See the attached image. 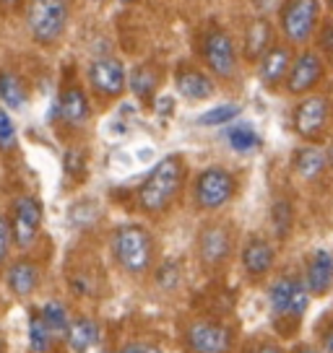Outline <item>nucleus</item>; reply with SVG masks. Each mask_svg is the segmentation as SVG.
<instances>
[{
	"mask_svg": "<svg viewBox=\"0 0 333 353\" xmlns=\"http://www.w3.org/2000/svg\"><path fill=\"white\" fill-rule=\"evenodd\" d=\"M66 169L70 172V174H73V172H81V169H84V154H81V151H68Z\"/></svg>",
	"mask_w": 333,
	"mask_h": 353,
	"instance_id": "nucleus-33",
	"label": "nucleus"
},
{
	"mask_svg": "<svg viewBox=\"0 0 333 353\" xmlns=\"http://www.w3.org/2000/svg\"><path fill=\"white\" fill-rule=\"evenodd\" d=\"M268 304L276 320H300L310 304V288L307 281L300 276H281L271 283Z\"/></svg>",
	"mask_w": 333,
	"mask_h": 353,
	"instance_id": "nucleus-3",
	"label": "nucleus"
},
{
	"mask_svg": "<svg viewBox=\"0 0 333 353\" xmlns=\"http://www.w3.org/2000/svg\"><path fill=\"white\" fill-rule=\"evenodd\" d=\"M122 3H133V0H122Z\"/></svg>",
	"mask_w": 333,
	"mask_h": 353,
	"instance_id": "nucleus-42",
	"label": "nucleus"
},
{
	"mask_svg": "<svg viewBox=\"0 0 333 353\" xmlns=\"http://www.w3.org/2000/svg\"><path fill=\"white\" fill-rule=\"evenodd\" d=\"M11 223H8V219L6 216H0V265L8 260V252H11Z\"/></svg>",
	"mask_w": 333,
	"mask_h": 353,
	"instance_id": "nucleus-31",
	"label": "nucleus"
},
{
	"mask_svg": "<svg viewBox=\"0 0 333 353\" xmlns=\"http://www.w3.org/2000/svg\"><path fill=\"white\" fill-rule=\"evenodd\" d=\"M203 57H206V65H209L213 76L229 78L237 70V47H234L232 37L224 29H213V32L206 34Z\"/></svg>",
	"mask_w": 333,
	"mask_h": 353,
	"instance_id": "nucleus-9",
	"label": "nucleus"
},
{
	"mask_svg": "<svg viewBox=\"0 0 333 353\" xmlns=\"http://www.w3.org/2000/svg\"><path fill=\"white\" fill-rule=\"evenodd\" d=\"M271 39H274L271 23L263 21V19H258V21L247 29V37H245V52H247V57L258 60V57L271 47Z\"/></svg>",
	"mask_w": 333,
	"mask_h": 353,
	"instance_id": "nucleus-22",
	"label": "nucleus"
},
{
	"mask_svg": "<svg viewBox=\"0 0 333 353\" xmlns=\"http://www.w3.org/2000/svg\"><path fill=\"white\" fill-rule=\"evenodd\" d=\"M66 341H68V348L73 353H89L97 341H99V325L89 317H78L68 325L66 330Z\"/></svg>",
	"mask_w": 333,
	"mask_h": 353,
	"instance_id": "nucleus-19",
	"label": "nucleus"
},
{
	"mask_svg": "<svg viewBox=\"0 0 333 353\" xmlns=\"http://www.w3.org/2000/svg\"><path fill=\"white\" fill-rule=\"evenodd\" d=\"M185 345L190 353H227L232 348V332L216 320H196L185 330Z\"/></svg>",
	"mask_w": 333,
	"mask_h": 353,
	"instance_id": "nucleus-6",
	"label": "nucleus"
},
{
	"mask_svg": "<svg viewBox=\"0 0 333 353\" xmlns=\"http://www.w3.org/2000/svg\"><path fill=\"white\" fill-rule=\"evenodd\" d=\"M305 281L312 296H325L333 286V254L328 250H315L305 265Z\"/></svg>",
	"mask_w": 333,
	"mask_h": 353,
	"instance_id": "nucleus-15",
	"label": "nucleus"
},
{
	"mask_svg": "<svg viewBox=\"0 0 333 353\" xmlns=\"http://www.w3.org/2000/svg\"><path fill=\"white\" fill-rule=\"evenodd\" d=\"M258 353H284V351H281L278 345H274V343H266V345L258 348Z\"/></svg>",
	"mask_w": 333,
	"mask_h": 353,
	"instance_id": "nucleus-37",
	"label": "nucleus"
},
{
	"mask_svg": "<svg viewBox=\"0 0 333 353\" xmlns=\"http://www.w3.org/2000/svg\"><path fill=\"white\" fill-rule=\"evenodd\" d=\"M39 226H42V205H39V200L32 198V195H23V198L16 200L13 203L11 234L19 250H29L37 242Z\"/></svg>",
	"mask_w": 333,
	"mask_h": 353,
	"instance_id": "nucleus-8",
	"label": "nucleus"
},
{
	"mask_svg": "<svg viewBox=\"0 0 333 353\" xmlns=\"http://www.w3.org/2000/svg\"><path fill=\"white\" fill-rule=\"evenodd\" d=\"M21 3L23 0H0V8H3V11H16Z\"/></svg>",
	"mask_w": 333,
	"mask_h": 353,
	"instance_id": "nucleus-35",
	"label": "nucleus"
},
{
	"mask_svg": "<svg viewBox=\"0 0 333 353\" xmlns=\"http://www.w3.org/2000/svg\"><path fill=\"white\" fill-rule=\"evenodd\" d=\"M144 353H162L156 345H144Z\"/></svg>",
	"mask_w": 333,
	"mask_h": 353,
	"instance_id": "nucleus-39",
	"label": "nucleus"
},
{
	"mask_svg": "<svg viewBox=\"0 0 333 353\" xmlns=\"http://www.w3.org/2000/svg\"><path fill=\"white\" fill-rule=\"evenodd\" d=\"M57 112H60V117H63L68 125H84L91 114L89 99H86V94L78 86H70L63 91L60 104H57Z\"/></svg>",
	"mask_w": 333,
	"mask_h": 353,
	"instance_id": "nucleus-20",
	"label": "nucleus"
},
{
	"mask_svg": "<svg viewBox=\"0 0 333 353\" xmlns=\"http://www.w3.org/2000/svg\"><path fill=\"white\" fill-rule=\"evenodd\" d=\"M175 83H178L180 94L182 97H188V99H209L213 94V83L211 78L206 76L203 70L193 65H180V70L175 73Z\"/></svg>",
	"mask_w": 333,
	"mask_h": 353,
	"instance_id": "nucleus-18",
	"label": "nucleus"
},
{
	"mask_svg": "<svg viewBox=\"0 0 333 353\" xmlns=\"http://www.w3.org/2000/svg\"><path fill=\"white\" fill-rule=\"evenodd\" d=\"M328 3H331V8H333V0H328Z\"/></svg>",
	"mask_w": 333,
	"mask_h": 353,
	"instance_id": "nucleus-43",
	"label": "nucleus"
},
{
	"mask_svg": "<svg viewBox=\"0 0 333 353\" xmlns=\"http://www.w3.org/2000/svg\"><path fill=\"white\" fill-rule=\"evenodd\" d=\"M325 156H328V164L333 166V143H331V148H328V154H325Z\"/></svg>",
	"mask_w": 333,
	"mask_h": 353,
	"instance_id": "nucleus-40",
	"label": "nucleus"
},
{
	"mask_svg": "<svg viewBox=\"0 0 333 353\" xmlns=\"http://www.w3.org/2000/svg\"><path fill=\"white\" fill-rule=\"evenodd\" d=\"M89 81L102 97H120L125 91V68L115 57H99L91 63Z\"/></svg>",
	"mask_w": 333,
	"mask_h": 353,
	"instance_id": "nucleus-12",
	"label": "nucleus"
},
{
	"mask_svg": "<svg viewBox=\"0 0 333 353\" xmlns=\"http://www.w3.org/2000/svg\"><path fill=\"white\" fill-rule=\"evenodd\" d=\"M112 252L125 273L144 276L154 265V239L138 223H125L112 236Z\"/></svg>",
	"mask_w": 333,
	"mask_h": 353,
	"instance_id": "nucleus-2",
	"label": "nucleus"
},
{
	"mask_svg": "<svg viewBox=\"0 0 333 353\" xmlns=\"http://www.w3.org/2000/svg\"><path fill=\"white\" fill-rule=\"evenodd\" d=\"M289 68H292V50L284 44H271L266 52L258 57V78L271 88L287 81Z\"/></svg>",
	"mask_w": 333,
	"mask_h": 353,
	"instance_id": "nucleus-14",
	"label": "nucleus"
},
{
	"mask_svg": "<svg viewBox=\"0 0 333 353\" xmlns=\"http://www.w3.org/2000/svg\"><path fill=\"white\" fill-rule=\"evenodd\" d=\"M328 117H331V101L325 97H307L294 110V130L300 132L302 138L315 141L325 130Z\"/></svg>",
	"mask_w": 333,
	"mask_h": 353,
	"instance_id": "nucleus-11",
	"label": "nucleus"
},
{
	"mask_svg": "<svg viewBox=\"0 0 333 353\" xmlns=\"http://www.w3.org/2000/svg\"><path fill=\"white\" fill-rule=\"evenodd\" d=\"M297 353H318V351H315V348H310V345H300V348H297Z\"/></svg>",
	"mask_w": 333,
	"mask_h": 353,
	"instance_id": "nucleus-38",
	"label": "nucleus"
},
{
	"mask_svg": "<svg viewBox=\"0 0 333 353\" xmlns=\"http://www.w3.org/2000/svg\"><path fill=\"white\" fill-rule=\"evenodd\" d=\"M154 88H156V73L154 68L149 65H138L131 73V91H133L138 99H151L154 97Z\"/></svg>",
	"mask_w": 333,
	"mask_h": 353,
	"instance_id": "nucleus-26",
	"label": "nucleus"
},
{
	"mask_svg": "<svg viewBox=\"0 0 333 353\" xmlns=\"http://www.w3.org/2000/svg\"><path fill=\"white\" fill-rule=\"evenodd\" d=\"M13 145H16V128L8 112L0 110V151H11Z\"/></svg>",
	"mask_w": 333,
	"mask_h": 353,
	"instance_id": "nucleus-29",
	"label": "nucleus"
},
{
	"mask_svg": "<svg viewBox=\"0 0 333 353\" xmlns=\"http://www.w3.org/2000/svg\"><path fill=\"white\" fill-rule=\"evenodd\" d=\"M39 314H42V320L47 322V327L55 335H63L68 330V325H70L66 304H60V301H47L45 307L39 309Z\"/></svg>",
	"mask_w": 333,
	"mask_h": 353,
	"instance_id": "nucleus-27",
	"label": "nucleus"
},
{
	"mask_svg": "<svg viewBox=\"0 0 333 353\" xmlns=\"http://www.w3.org/2000/svg\"><path fill=\"white\" fill-rule=\"evenodd\" d=\"M68 23V0H32L29 32L37 42L53 44Z\"/></svg>",
	"mask_w": 333,
	"mask_h": 353,
	"instance_id": "nucleus-4",
	"label": "nucleus"
},
{
	"mask_svg": "<svg viewBox=\"0 0 333 353\" xmlns=\"http://www.w3.org/2000/svg\"><path fill=\"white\" fill-rule=\"evenodd\" d=\"M97 3H102V0H97Z\"/></svg>",
	"mask_w": 333,
	"mask_h": 353,
	"instance_id": "nucleus-44",
	"label": "nucleus"
},
{
	"mask_svg": "<svg viewBox=\"0 0 333 353\" xmlns=\"http://www.w3.org/2000/svg\"><path fill=\"white\" fill-rule=\"evenodd\" d=\"M274 223H276L278 236H287V232L292 229V208L287 203H278L274 208Z\"/></svg>",
	"mask_w": 333,
	"mask_h": 353,
	"instance_id": "nucleus-30",
	"label": "nucleus"
},
{
	"mask_svg": "<svg viewBox=\"0 0 333 353\" xmlns=\"http://www.w3.org/2000/svg\"><path fill=\"white\" fill-rule=\"evenodd\" d=\"M185 166L180 156H166L151 169V174L146 176V182L138 190V205L146 213H162L169 208V203L175 200L182 185Z\"/></svg>",
	"mask_w": 333,
	"mask_h": 353,
	"instance_id": "nucleus-1",
	"label": "nucleus"
},
{
	"mask_svg": "<svg viewBox=\"0 0 333 353\" xmlns=\"http://www.w3.org/2000/svg\"><path fill=\"white\" fill-rule=\"evenodd\" d=\"M0 353H3V335H0Z\"/></svg>",
	"mask_w": 333,
	"mask_h": 353,
	"instance_id": "nucleus-41",
	"label": "nucleus"
},
{
	"mask_svg": "<svg viewBox=\"0 0 333 353\" xmlns=\"http://www.w3.org/2000/svg\"><path fill=\"white\" fill-rule=\"evenodd\" d=\"M323 353H333V325L328 327L325 338H323Z\"/></svg>",
	"mask_w": 333,
	"mask_h": 353,
	"instance_id": "nucleus-34",
	"label": "nucleus"
},
{
	"mask_svg": "<svg viewBox=\"0 0 333 353\" xmlns=\"http://www.w3.org/2000/svg\"><path fill=\"white\" fill-rule=\"evenodd\" d=\"M55 332L47 327V322L42 320V314H29V345L34 353H47L50 351V343H53Z\"/></svg>",
	"mask_w": 333,
	"mask_h": 353,
	"instance_id": "nucleus-25",
	"label": "nucleus"
},
{
	"mask_svg": "<svg viewBox=\"0 0 333 353\" xmlns=\"http://www.w3.org/2000/svg\"><path fill=\"white\" fill-rule=\"evenodd\" d=\"M0 99L11 110H21L26 104V88L13 73H0Z\"/></svg>",
	"mask_w": 333,
	"mask_h": 353,
	"instance_id": "nucleus-24",
	"label": "nucleus"
},
{
	"mask_svg": "<svg viewBox=\"0 0 333 353\" xmlns=\"http://www.w3.org/2000/svg\"><path fill=\"white\" fill-rule=\"evenodd\" d=\"M240 114V104H219V107H213V110L203 112L198 117L200 125H229Z\"/></svg>",
	"mask_w": 333,
	"mask_h": 353,
	"instance_id": "nucleus-28",
	"label": "nucleus"
},
{
	"mask_svg": "<svg viewBox=\"0 0 333 353\" xmlns=\"http://www.w3.org/2000/svg\"><path fill=\"white\" fill-rule=\"evenodd\" d=\"M39 265L32 263V260H16V263L8 265V270H6V283L11 288L16 296H32L34 291L39 288Z\"/></svg>",
	"mask_w": 333,
	"mask_h": 353,
	"instance_id": "nucleus-17",
	"label": "nucleus"
},
{
	"mask_svg": "<svg viewBox=\"0 0 333 353\" xmlns=\"http://www.w3.org/2000/svg\"><path fill=\"white\" fill-rule=\"evenodd\" d=\"M227 143L232 145L237 154H250V151H256L258 145H260V138H258V132L253 125H232L229 130H227Z\"/></svg>",
	"mask_w": 333,
	"mask_h": 353,
	"instance_id": "nucleus-23",
	"label": "nucleus"
},
{
	"mask_svg": "<svg viewBox=\"0 0 333 353\" xmlns=\"http://www.w3.org/2000/svg\"><path fill=\"white\" fill-rule=\"evenodd\" d=\"M120 353H144V345H141V343H128Z\"/></svg>",
	"mask_w": 333,
	"mask_h": 353,
	"instance_id": "nucleus-36",
	"label": "nucleus"
},
{
	"mask_svg": "<svg viewBox=\"0 0 333 353\" xmlns=\"http://www.w3.org/2000/svg\"><path fill=\"white\" fill-rule=\"evenodd\" d=\"M323 78V60L318 52H302L292 68H289L287 76V91L292 94H305L312 91V86H318V81Z\"/></svg>",
	"mask_w": 333,
	"mask_h": 353,
	"instance_id": "nucleus-13",
	"label": "nucleus"
},
{
	"mask_svg": "<svg viewBox=\"0 0 333 353\" xmlns=\"http://www.w3.org/2000/svg\"><path fill=\"white\" fill-rule=\"evenodd\" d=\"M325 164H328V156L323 154L321 148H315V145H305L294 154V169L307 182L318 179L325 172Z\"/></svg>",
	"mask_w": 333,
	"mask_h": 353,
	"instance_id": "nucleus-21",
	"label": "nucleus"
},
{
	"mask_svg": "<svg viewBox=\"0 0 333 353\" xmlns=\"http://www.w3.org/2000/svg\"><path fill=\"white\" fill-rule=\"evenodd\" d=\"M234 195V176L222 166L203 169L196 179V205L200 210H219Z\"/></svg>",
	"mask_w": 333,
	"mask_h": 353,
	"instance_id": "nucleus-5",
	"label": "nucleus"
},
{
	"mask_svg": "<svg viewBox=\"0 0 333 353\" xmlns=\"http://www.w3.org/2000/svg\"><path fill=\"white\" fill-rule=\"evenodd\" d=\"M321 50L333 60V21H328L321 32Z\"/></svg>",
	"mask_w": 333,
	"mask_h": 353,
	"instance_id": "nucleus-32",
	"label": "nucleus"
},
{
	"mask_svg": "<svg viewBox=\"0 0 333 353\" xmlns=\"http://www.w3.org/2000/svg\"><path fill=\"white\" fill-rule=\"evenodd\" d=\"M274 260H276V252L271 242H266L263 236H253L247 239L242 247V268L247 276H266L268 270L274 268Z\"/></svg>",
	"mask_w": 333,
	"mask_h": 353,
	"instance_id": "nucleus-16",
	"label": "nucleus"
},
{
	"mask_svg": "<svg viewBox=\"0 0 333 353\" xmlns=\"http://www.w3.org/2000/svg\"><path fill=\"white\" fill-rule=\"evenodd\" d=\"M318 21V0H287L281 8V32L289 42H307Z\"/></svg>",
	"mask_w": 333,
	"mask_h": 353,
	"instance_id": "nucleus-7",
	"label": "nucleus"
},
{
	"mask_svg": "<svg viewBox=\"0 0 333 353\" xmlns=\"http://www.w3.org/2000/svg\"><path fill=\"white\" fill-rule=\"evenodd\" d=\"M232 252V232L227 223H206L198 234V257L203 268H219Z\"/></svg>",
	"mask_w": 333,
	"mask_h": 353,
	"instance_id": "nucleus-10",
	"label": "nucleus"
}]
</instances>
